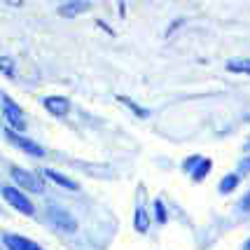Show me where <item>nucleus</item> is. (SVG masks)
Returning <instances> with one entry per match:
<instances>
[{
	"label": "nucleus",
	"mask_w": 250,
	"mask_h": 250,
	"mask_svg": "<svg viewBox=\"0 0 250 250\" xmlns=\"http://www.w3.org/2000/svg\"><path fill=\"white\" fill-rule=\"evenodd\" d=\"M243 210H250V194L246 196V201H243Z\"/></svg>",
	"instance_id": "18"
},
{
	"label": "nucleus",
	"mask_w": 250,
	"mask_h": 250,
	"mask_svg": "<svg viewBox=\"0 0 250 250\" xmlns=\"http://www.w3.org/2000/svg\"><path fill=\"white\" fill-rule=\"evenodd\" d=\"M91 7V2H84V0H70V2H61L59 5V14L70 19V17H77L80 12H87Z\"/></svg>",
	"instance_id": "8"
},
{
	"label": "nucleus",
	"mask_w": 250,
	"mask_h": 250,
	"mask_svg": "<svg viewBox=\"0 0 250 250\" xmlns=\"http://www.w3.org/2000/svg\"><path fill=\"white\" fill-rule=\"evenodd\" d=\"M42 103H44V108L49 110L52 115H56V117H65L68 110H70V101L65 96H47Z\"/></svg>",
	"instance_id": "7"
},
{
	"label": "nucleus",
	"mask_w": 250,
	"mask_h": 250,
	"mask_svg": "<svg viewBox=\"0 0 250 250\" xmlns=\"http://www.w3.org/2000/svg\"><path fill=\"white\" fill-rule=\"evenodd\" d=\"M154 210H157V220L162 222V225H166V210H164V204L162 201H154Z\"/></svg>",
	"instance_id": "15"
},
{
	"label": "nucleus",
	"mask_w": 250,
	"mask_h": 250,
	"mask_svg": "<svg viewBox=\"0 0 250 250\" xmlns=\"http://www.w3.org/2000/svg\"><path fill=\"white\" fill-rule=\"evenodd\" d=\"M246 250H250V241H246Z\"/></svg>",
	"instance_id": "19"
},
{
	"label": "nucleus",
	"mask_w": 250,
	"mask_h": 250,
	"mask_svg": "<svg viewBox=\"0 0 250 250\" xmlns=\"http://www.w3.org/2000/svg\"><path fill=\"white\" fill-rule=\"evenodd\" d=\"M2 115H5V120L10 124V129H17V131L26 129V120H23L21 108H19L7 94H2Z\"/></svg>",
	"instance_id": "3"
},
{
	"label": "nucleus",
	"mask_w": 250,
	"mask_h": 250,
	"mask_svg": "<svg viewBox=\"0 0 250 250\" xmlns=\"http://www.w3.org/2000/svg\"><path fill=\"white\" fill-rule=\"evenodd\" d=\"M44 175H47V178H49V180H54L56 185H61L63 187V189H73V192H75L77 187V183L75 180H70V178H65L63 173H59V171H54V168H47V171H44Z\"/></svg>",
	"instance_id": "9"
},
{
	"label": "nucleus",
	"mask_w": 250,
	"mask_h": 250,
	"mask_svg": "<svg viewBox=\"0 0 250 250\" xmlns=\"http://www.w3.org/2000/svg\"><path fill=\"white\" fill-rule=\"evenodd\" d=\"M10 173H12V178H14L17 187L28 189V192H35V194H42V192H44V185H42V180H40V175H38V173L23 171V168H17V166H12Z\"/></svg>",
	"instance_id": "2"
},
{
	"label": "nucleus",
	"mask_w": 250,
	"mask_h": 250,
	"mask_svg": "<svg viewBox=\"0 0 250 250\" xmlns=\"http://www.w3.org/2000/svg\"><path fill=\"white\" fill-rule=\"evenodd\" d=\"M120 101L124 103V105H126V108L131 110V112H133V115H136V117H147V115H150V110L143 108V105H138V103H136L133 98H129V96H120Z\"/></svg>",
	"instance_id": "12"
},
{
	"label": "nucleus",
	"mask_w": 250,
	"mask_h": 250,
	"mask_svg": "<svg viewBox=\"0 0 250 250\" xmlns=\"http://www.w3.org/2000/svg\"><path fill=\"white\" fill-rule=\"evenodd\" d=\"M5 138L7 141H12L17 147H21L23 152H28V154H35V157H44V150L38 145L35 141H28V138H23L21 133H17L14 129H10V126H5Z\"/></svg>",
	"instance_id": "5"
},
{
	"label": "nucleus",
	"mask_w": 250,
	"mask_h": 250,
	"mask_svg": "<svg viewBox=\"0 0 250 250\" xmlns=\"http://www.w3.org/2000/svg\"><path fill=\"white\" fill-rule=\"evenodd\" d=\"M0 65H2V73H5V75H12V61H10V56H0Z\"/></svg>",
	"instance_id": "16"
},
{
	"label": "nucleus",
	"mask_w": 250,
	"mask_h": 250,
	"mask_svg": "<svg viewBox=\"0 0 250 250\" xmlns=\"http://www.w3.org/2000/svg\"><path fill=\"white\" fill-rule=\"evenodd\" d=\"M239 183H241L239 173L227 175V178H222V183H220V192H222V194H229V192H234V189H236Z\"/></svg>",
	"instance_id": "14"
},
{
	"label": "nucleus",
	"mask_w": 250,
	"mask_h": 250,
	"mask_svg": "<svg viewBox=\"0 0 250 250\" xmlns=\"http://www.w3.org/2000/svg\"><path fill=\"white\" fill-rule=\"evenodd\" d=\"M2 199H5L12 208H17L19 213H23V215H35V206L28 201V196L23 194L19 187L5 185L2 187Z\"/></svg>",
	"instance_id": "1"
},
{
	"label": "nucleus",
	"mask_w": 250,
	"mask_h": 250,
	"mask_svg": "<svg viewBox=\"0 0 250 250\" xmlns=\"http://www.w3.org/2000/svg\"><path fill=\"white\" fill-rule=\"evenodd\" d=\"M210 166H213V162H210V159H201V162H199V166L192 171V180H194V183H201V180L208 175Z\"/></svg>",
	"instance_id": "13"
},
{
	"label": "nucleus",
	"mask_w": 250,
	"mask_h": 250,
	"mask_svg": "<svg viewBox=\"0 0 250 250\" xmlns=\"http://www.w3.org/2000/svg\"><path fill=\"white\" fill-rule=\"evenodd\" d=\"M47 220L54 225V227H59V229H63V231H75L77 229V222H75V218L70 215V213H65L63 208H59V206H47Z\"/></svg>",
	"instance_id": "4"
},
{
	"label": "nucleus",
	"mask_w": 250,
	"mask_h": 250,
	"mask_svg": "<svg viewBox=\"0 0 250 250\" xmlns=\"http://www.w3.org/2000/svg\"><path fill=\"white\" fill-rule=\"evenodd\" d=\"M2 241H5V250H42L35 241L17 236V234H2Z\"/></svg>",
	"instance_id": "6"
},
{
	"label": "nucleus",
	"mask_w": 250,
	"mask_h": 250,
	"mask_svg": "<svg viewBox=\"0 0 250 250\" xmlns=\"http://www.w3.org/2000/svg\"><path fill=\"white\" fill-rule=\"evenodd\" d=\"M229 73H243V75H250V59H231L227 63Z\"/></svg>",
	"instance_id": "11"
},
{
	"label": "nucleus",
	"mask_w": 250,
	"mask_h": 250,
	"mask_svg": "<svg viewBox=\"0 0 250 250\" xmlns=\"http://www.w3.org/2000/svg\"><path fill=\"white\" fill-rule=\"evenodd\" d=\"M133 227H136V231H141V234H145L147 231V227H150V215H147V210L143 206L136 208V215H133Z\"/></svg>",
	"instance_id": "10"
},
{
	"label": "nucleus",
	"mask_w": 250,
	"mask_h": 250,
	"mask_svg": "<svg viewBox=\"0 0 250 250\" xmlns=\"http://www.w3.org/2000/svg\"><path fill=\"white\" fill-rule=\"evenodd\" d=\"M250 173V157H246L239 166V175H248Z\"/></svg>",
	"instance_id": "17"
}]
</instances>
